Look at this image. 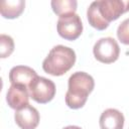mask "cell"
Here are the masks:
<instances>
[{
	"instance_id": "cell-1",
	"label": "cell",
	"mask_w": 129,
	"mask_h": 129,
	"mask_svg": "<svg viewBox=\"0 0 129 129\" xmlns=\"http://www.w3.org/2000/svg\"><path fill=\"white\" fill-rule=\"evenodd\" d=\"M69 89L66 93V104L71 109L84 107L95 87L92 76L85 72H76L69 78Z\"/></svg>"
},
{
	"instance_id": "cell-2",
	"label": "cell",
	"mask_w": 129,
	"mask_h": 129,
	"mask_svg": "<svg viewBox=\"0 0 129 129\" xmlns=\"http://www.w3.org/2000/svg\"><path fill=\"white\" fill-rule=\"evenodd\" d=\"M76 62V52L64 45H55L42 62L43 71L51 76L59 77L68 73Z\"/></svg>"
},
{
	"instance_id": "cell-3",
	"label": "cell",
	"mask_w": 129,
	"mask_h": 129,
	"mask_svg": "<svg viewBox=\"0 0 129 129\" xmlns=\"http://www.w3.org/2000/svg\"><path fill=\"white\" fill-rule=\"evenodd\" d=\"M30 98L38 104H46L55 96L54 83L46 78L37 76L28 86Z\"/></svg>"
},
{
	"instance_id": "cell-4",
	"label": "cell",
	"mask_w": 129,
	"mask_h": 129,
	"mask_svg": "<svg viewBox=\"0 0 129 129\" xmlns=\"http://www.w3.org/2000/svg\"><path fill=\"white\" fill-rule=\"evenodd\" d=\"M93 53L97 60L103 63L116 61L120 54V47L112 37H103L97 40L93 47Z\"/></svg>"
},
{
	"instance_id": "cell-5",
	"label": "cell",
	"mask_w": 129,
	"mask_h": 129,
	"mask_svg": "<svg viewBox=\"0 0 129 129\" xmlns=\"http://www.w3.org/2000/svg\"><path fill=\"white\" fill-rule=\"evenodd\" d=\"M56 29L60 37L67 40H76L83 32V23L78 14H70L58 18Z\"/></svg>"
},
{
	"instance_id": "cell-6",
	"label": "cell",
	"mask_w": 129,
	"mask_h": 129,
	"mask_svg": "<svg viewBox=\"0 0 129 129\" xmlns=\"http://www.w3.org/2000/svg\"><path fill=\"white\" fill-rule=\"evenodd\" d=\"M96 4L101 17L109 24L129 11V1L125 0H101Z\"/></svg>"
},
{
	"instance_id": "cell-7",
	"label": "cell",
	"mask_w": 129,
	"mask_h": 129,
	"mask_svg": "<svg viewBox=\"0 0 129 129\" xmlns=\"http://www.w3.org/2000/svg\"><path fill=\"white\" fill-rule=\"evenodd\" d=\"M15 123L20 129H35L39 124V113L31 105L16 110L14 115Z\"/></svg>"
},
{
	"instance_id": "cell-8",
	"label": "cell",
	"mask_w": 129,
	"mask_h": 129,
	"mask_svg": "<svg viewBox=\"0 0 129 129\" xmlns=\"http://www.w3.org/2000/svg\"><path fill=\"white\" fill-rule=\"evenodd\" d=\"M28 88L22 85H11L6 94V101L10 108L19 110L29 104Z\"/></svg>"
},
{
	"instance_id": "cell-9",
	"label": "cell",
	"mask_w": 129,
	"mask_h": 129,
	"mask_svg": "<svg viewBox=\"0 0 129 129\" xmlns=\"http://www.w3.org/2000/svg\"><path fill=\"white\" fill-rule=\"evenodd\" d=\"M36 77V72L26 66L13 67L9 72V81L11 85H22L27 88Z\"/></svg>"
},
{
	"instance_id": "cell-10",
	"label": "cell",
	"mask_w": 129,
	"mask_h": 129,
	"mask_svg": "<svg viewBox=\"0 0 129 129\" xmlns=\"http://www.w3.org/2000/svg\"><path fill=\"white\" fill-rule=\"evenodd\" d=\"M124 115L117 109H107L100 116V128L101 129H123L124 127Z\"/></svg>"
},
{
	"instance_id": "cell-11",
	"label": "cell",
	"mask_w": 129,
	"mask_h": 129,
	"mask_svg": "<svg viewBox=\"0 0 129 129\" xmlns=\"http://www.w3.org/2000/svg\"><path fill=\"white\" fill-rule=\"evenodd\" d=\"M25 7L23 0H8L0 3V13L4 18L14 19L21 15Z\"/></svg>"
},
{
	"instance_id": "cell-12",
	"label": "cell",
	"mask_w": 129,
	"mask_h": 129,
	"mask_svg": "<svg viewBox=\"0 0 129 129\" xmlns=\"http://www.w3.org/2000/svg\"><path fill=\"white\" fill-rule=\"evenodd\" d=\"M50 4L53 12L59 17L75 14L78 5L77 1L75 0H53Z\"/></svg>"
},
{
	"instance_id": "cell-13",
	"label": "cell",
	"mask_w": 129,
	"mask_h": 129,
	"mask_svg": "<svg viewBox=\"0 0 129 129\" xmlns=\"http://www.w3.org/2000/svg\"><path fill=\"white\" fill-rule=\"evenodd\" d=\"M87 18H88V21H89L90 25L92 27L96 28L97 30H105L109 26V23H107L101 17V15L98 11L96 1L92 2L91 5L89 6V8L87 10Z\"/></svg>"
},
{
	"instance_id": "cell-14",
	"label": "cell",
	"mask_w": 129,
	"mask_h": 129,
	"mask_svg": "<svg viewBox=\"0 0 129 129\" xmlns=\"http://www.w3.org/2000/svg\"><path fill=\"white\" fill-rule=\"evenodd\" d=\"M14 50V41L11 36L6 34L0 35V57H8Z\"/></svg>"
},
{
	"instance_id": "cell-15",
	"label": "cell",
	"mask_w": 129,
	"mask_h": 129,
	"mask_svg": "<svg viewBox=\"0 0 129 129\" xmlns=\"http://www.w3.org/2000/svg\"><path fill=\"white\" fill-rule=\"evenodd\" d=\"M117 37L121 43L129 45V18L120 23L117 29Z\"/></svg>"
},
{
	"instance_id": "cell-16",
	"label": "cell",
	"mask_w": 129,
	"mask_h": 129,
	"mask_svg": "<svg viewBox=\"0 0 129 129\" xmlns=\"http://www.w3.org/2000/svg\"><path fill=\"white\" fill-rule=\"evenodd\" d=\"M62 129H82V128H81V127H79V126L71 125V126H67V127H64V128H62Z\"/></svg>"
}]
</instances>
